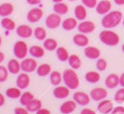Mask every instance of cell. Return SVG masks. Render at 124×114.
Listing matches in <instances>:
<instances>
[{
	"mask_svg": "<svg viewBox=\"0 0 124 114\" xmlns=\"http://www.w3.org/2000/svg\"><path fill=\"white\" fill-rule=\"evenodd\" d=\"M14 11V7L10 2H3L0 4V16L1 17H7L10 16Z\"/></svg>",
	"mask_w": 124,
	"mask_h": 114,
	"instance_id": "cell-20",
	"label": "cell"
},
{
	"mask_svg": "<svg viewBox=\"0 0 124 114\" xmlns=\"http://www.w3.org/2000/svg\"><path fill=\"white\" fill-rule=\"evenodd\" d=\"M4 103H6V97L0 93V107H2Z\"/></svg>",
	"mask_w": 124,
	"mask_h": 114,
	"instance_id": "cell-46",
	"label": "cell"
},
{
	"mask_svg": "<svg viewBox=\"0 0 124 114\" xmlns=\"http://www.w3.org/2000/svg\"><path fill=\"white\" fill-rule=\"evenodd\" d=\"M41 106H43V103H41L40 100L39 99H34L32 102H30V103L26 106V109H27L30 112H35L36 113L39 109H41Z\"/></svg>",
	"mask_w": 124,
	"mask_h": 114,
	"instance_id": "cell-35",
	"label": "cell"
},
{
	"mask_svg": "<svg viewBox=\"0 0 124 114\" xmlns=\"http://www.w3.org/2000/svg\"><path fill=\"white\" fill-rule=\"evenodd\" d=\"M97 3H98L97 0H82V4H84L86 8H89V9L96 8Z\"/></svg>",
	"mask_w": 124,
	"mask_h": 114,
	"instance_id": "cell-40",
	"label": "cell"
},
{
	"mask_svg": "<svg viewBox=\"0 0 124 114\" xmlns=\"http://www.w3.org/2000/svg\"><path fill=\"white\" fill-rule=\"evenodd\" d=\"M111 114H124V107L118 106V107H116V108H113Z\"/></svg>",
	"mask_w": 124,
	"mask_h": 114,
	"instance_id": "cell-42",
	"label": "cell"
},
{
	"mask_svg": "<svg viewBox=\"0 0 124 114\" xmlns=\"http://www.w3.org/2000/svg\"><path fill=\"white\" fill-rule=\"evenodd\" d=\"M70 90L71 89L68 86H60L59 85V86H56L52 93H54V96L57 99H65L70 95Z\"/></svg>",
	"mask_w": 124,
	"mask_h": 114,
	"instance_id": "cell-17",
	"label": "cell"
},
{
	"mask_svg": "<svg viewBox=\"0 0 124 114\" xmlns=\"http://www.w3.org/2000/svg\"><path fill=\"white\" fill-rule=\"evenodd\" d=\"M84 54L87 59H90V60H97V59L100 58V50L97 47H94V46H87L85 47V50H84Z\"/></svg>",
	"mask_w": 124,
	"mask_h": 114,
	"instance_id": "cell-15",
	"label": "cell"
},
{
	"mask_svg": "<svg viewBox=\"0 0 124 114\" xmlns=\"http://www.w3.org/2000/svg\"><path fill=\"white\" fill-rule=\"evenodd\" d=\"M81 114H96V112H95L94 110H92V109H83V110L81 111Z\"/></svg>",
	"mask_w": 124,
	"mask_h": 114,
	"instance_id": "cell-43",
	"label": "cell"
},
{
	"mask_svg": "<svg viewBox=\"0 0 124 114\" xmlns=\"http://www.w3.org/2000/svg\"><path fill=\"white\" fill-rule=\"evenodd\" d=\"M114 101L118 102V103L124 102V87L120 88L119 90H116V95H114Z\"/></svg>",
	"mask_w": 124,
	"mask_h": 114,
	"instance_id": "cell-39",
	"label": "cell"
},
{
	"mask_svg": "<svg viewBox=\"0 0 124 114\" xmlns=\"http://www.w3.org/2000/svg\"><path fill=\"white\" fill-rule=\"evenodd\" d=\"M35 99L34 95H33L31 91H25L24 93H22V96L20 97V102H21L22 106H27L30 102H32Z\"/></svg>",
	"mask_w": 124,
	"mask_h": 114,
	"instance_id": "cell-33",
	"label": "cell"
},
{
	"mask_svg": "<svg viewBox=\"0 0 124 114\" xmlns=\"http://www.w3.org/2000/svg\"><path fill=\"white\" fill-rule=\"evenodd\" d=\"M63 82L65 86H68L70 89H76L79 86V78L76 72L73 69H66L62 74Z\"/></svg>",
	"mask_w": 124,
	"mask_h": 114,
	"instance_id": "cell-3",
	"label": "cell"
},
{
	"mask_svg": "<svg viewBox=\"0 0 124 114\" xmlns=\"http://www.w3.org/2000/svg\"><path fill=\"white\" fill-rule=\"evenodd\" d=\"M74 15L78 21H84L87 17V10L84 4H78L74 8Z\"/></svg>",
	"mask_w": 124,
	"mask_h": 114,
	"instance_id": "cell-22",
	"label": "cell"
},
{
	"mask_svg": "<svg viewBox=\"0 0 124 114\" xmlns=\"http://www.w3.org/2000/svg\"><path fill=\"white\" fill-rule=\"evenodd\" d=\"M122 23H123V26H124V19H123V21H122Z\"/></svg>",
	"mask_w": 124,
	"mask_h": 114,
	"instance_id": "cell-54",
	"label": "cell"
},
{
	"mask_svg": "<svg viewBox=\"0 0 124 114\" xmlns=\"http://www.w3.org/2000/svg\"><path fill=\"white\" fill-rule=\"evenodd\" d=\"M9 73H10V72H9L8 67L0 65V83H3L8 79Z\"/></svg>",
	"mask_w": 124,
	"mask_h": 114,
	"instance_id": "cell-38",
	"label": "cell"
},
{
	"mask_svg": "<svg viewBox=\"0 0 124 114\" xmlns=\"http://www.w3.org/2000/svg\"><path fill=\"white\" fill-rule=\"evenodd\" d=\"M44 15V11L40 8H33L32 10L28 11L26 19L30 23H37L38 21H40L41 17Z\"/></svg>",
	"mask_w": 124,
	"mask_h": 114,
	"instance_id": "cell-8",
	"label": "cell"
},
{
	"mask_svg": "<svg viewBox=\"0 0 124 114\" xmlns=\"http://www.w3.org/2000/svg\"><path fill=\"white\" fill-rule=\"evenodd\" d=\"M14 114H30V111H28L26 108L19 107V108L14 109Z\"/></svg>",
	"mask_w": 124,
	"mask_h": 114,
	"instance_id": "cell-41",
	"label": "cell"
},
{
	"mask_svg": "<svg viewBox=\"0 0 124 114\" xmlns=\"http://www.w3.org/2000/svg\"><path fill=\"white\" fill-rule=\"evenodd\" d=\"M36 73H37V75L40 76V77H45V76L49 75V74L51 73V66H50V64H48V63L40 64L37 67Z\"/></svg>",
	"mask_w": 124,
	"mask_h": 114,
	"instance_id": "cell-25",
	"label": "cell"
},
{
	"mask_svg": "<svg viewBox=\"0 0 124 114\" xmlns=\"http://www.w3.org/2000/svg\"><path fill=\"white\" fill-rule=\"evenodd\" d=\"M26 2L31 6H37V4H40L41 0H26Z\"/></svg>",
	"mask_w": 124,
	"mask_h": 114,
	"instance_id": "cell-44",
	"label": "cell"
},
{
	"mask_svg": "<svg viewBox=\"0 0 124 114\" xmlns=\"http://www.w3.org/2000/svg\"><path fill=\"white\" fill-rule=\"evenodd\" d=\"M113 1L118 6H124V0H113Z\"/></svg>",
	"mask_w": 124,
	"mask_h": 114,
	"instance_id": "cell-48",
	"label": "cell"
},
{
	"mask_svg": "<svg viewBox=\"0 0 124 114\" xmlns=\"http://www.w3.org/2000/svg\"><path fill=\"white\" fill-rule=\"evenodd\" d=\"M105 85L107 88L109 89H114L120 85V76L118 74H109V75L106 77V80H105Z\"/></svg>",
	"mask_w": 124,
	"mask_h": 114,
	"instance_id": "cell-14",
	"label": "cell"
},
{
	"mask_svg": "<svg viewBox=\"0 0 124 114\" xmlns=\"http://www.w3.org/2000/svg\"><path fill=\"white\" fill-rule=\"evenodd\" d=\"M45 48L40 47V46H32L30 48V54L35 59H39V58H43L45 56Z\"/></svg>",
	"mask_w": 124,
	"mask_h": 114,
	"instance_id": "cell-24",
	"label": "cell"
},
{
	"mask_svg": "<svg viewBox=\"0 0 124 114\" xmlns=\"http://www.w3.org/2000/svg\"><path fill=\"white\" fill-rule=\"evenodd\" d=\"M16 34L19 37L25 39V38H30V37L34 34V30H33V28L31 27L30 25L22 24V25L16 27Z\"/></svg>",
	"mask_w": 124,
	"mask_h": 114,
	"instance_id": "cell-13",
	"label": "cell"
},
{
	"mask_svg": "<svg viewBox=\"0 0 124 114\" xmlns=\"http://www.w3.org/2000/svg\"><path fill=\"white\" fill-rule=\"evenodd\" d=\"M45 24L48 28H50V29H56L57 27H59V26L62 24L61 15L58 14V13H56V12L51 13V14H49L47 17H46Z\"/></svg>",
	"mask_w": 124,
	"mask_h": 114,
	"instance_id": "cell-5",
	"label": "cell"
},
{
	"mask_svg": "<svg viewBox=\"0 0 124 114\" xmlns=\"http://www.w3.org/2000/svg\"><path fill=\"white\" fill-rule=\"evenodd\" d=\"M89 95H90V98H92L94 101H101V100L107 98L108 91H107V89L102 88V87H96V88L90 90Z\"/></svg>",
	"mask_w": 124,
	"mask_h": 114,
	"instance_id": "cell-7",
	"label": "cell"
},
{
	"mask_svg": "<svg viewBox=\"0 0 124 114\" xmlns=\"http://www.w3.org/2000/svg\"><path fill=\"white\" fill-rule=\"evenodd\" d=\"M85 79L90 84H96L100 80V74L96 71H88L85 74Z\"/></svg>",
	"mask_w": 124,
	"mask_h": 114,
	"instance_id": "cell-28",
	"label": "cell"
},
{
	"mask_svg": "<svg viewBox=\"0 0 124 114\" xmlns=\"http://www.w3.org/2000/svg\"><path fill=\"white\" fill-rule=\"evenodd\" d=\"M113 102L111 100H108V99H103L101 101H99L98 106H97V110L98 112H100L101 114H108V113H111L112 110H113Z\"/></svg>",
	"mask_w": 124,
	"mask_h": 114,
	"instance_id": "cell-11",
	"label": "cell"
},
{
	"mask_svg": "<svg viewBox=\"0 0 124 114\" xmlns=\"http://www.w3.org/2000/svg\"><path fill=\"white\" fill-rule=\"evenodd\" d=\"M69 1H76V0H69Z\"/></svg>",
	"mask_w": 124,
	"mask_h": 114,
	"instance_id": "cell-53",
	"label": "cell"
},
{
	"mask_svg": "<svg viewBox=\"0 0 124 114\" xmlns=\"http://www.w3.org/2000/svg\"><path fill=\"white\" fill-rule=\"evenodd\" d=\"M122 51L124 52V43H123V45H122Z\"/></svg>",
	"mask_w": 124,
	"mask_h": 114,
	"instance_id": "cell-52",
	"label": "cell"
},
{
	"mask_svg": "<svg viewBox=\"0 0 124 114\" xmlns=\"http://www.w3.org/2000/svg\"><path fill=\"white\" fill-rule=\"evenodd\" d=\"M3 61H4V53L0 51V64H1Z\"/></svg>",
	"mask_w": 124,
	"mask_h": 114,
	"instance_id": "cell-49",
	"label": "cell"
},
{
	"mask_svg": "<svg viewBox=\"0 0 124 114\" xmlns=\"http://www.w3.org/2000/svg\"><path fill=\"white\" fill-rule=\"evenodd\" d=\"M62 28L64 30H73L74 28L77 27L78 23H77L76 17H68V19L62 21Z\"/></svg>",
	"mask_w": 124,
	"mask_h": 114,
	"instance_id": "cell-21",
	"label": "cell"
},
{
	"mask_svg": "<svg viewBox=\"0 0 124 114\" xmlns=\"http://www.w3.org/2000/svg\"><path fill=\"white\" fill-rule=\"evenodd\" d=\"M56 53H57V58H58L61 62H65V61H68L69 58H70L69 51L64 47H58L56 50Z\"/></svg>",
	"mask_w": 124,
	"mask_h": 114,
	"instance_id": "cell-30",
	"label": "cell"
},
{
	"mask_svg": "<svg viewBox=\"0 0 124 114\" xmlns=\"http://www.w3.org/2000/svg\"><path fill=\"white\" fill-rule=\"evenodd\" d=\"M6 95L8 98L10 99H17L22 96V91H21V88L19 87H10L6 90Z\"/></svg>",
	"mask_w": 124,
	"mask_h": 114,
	"instance_id": "cell-27",
	"label": "cell"
},
{
	"mask_svg": "<svg viewBox=\"0 0 124 114\" xmlns=\"http://www.w3.org/2000/svg\"><path fill=\"white\" fill-rule=\"evenodd\" d=\"M99 39L103 45L110 46V47L116 46L120 43V36L112 29H107V28L99 33Z\"/></svg>",
	"mask_w": 124,
	"mask_h": 114,
	"instance_id": "cell-2",
	"label": "cell"
},
{
	"mask_svg": "<svg viewBox=\"0 0 124 114\" xmlns=\"http://www.w3.org/2000/svg\"><path fill=\"white\" fill-rule=\"evenodd\" d=\"M2 45V38H1V36H0V46Z\"/></svg>",
	"mask_w": 124,
	"mask_h": 114,
	"instance_id": "cell-51",
	"label": "cell"
},
{
	"mask_svg": "<svg viewBox=\"0 0 124 114\" xmlns=\"http://www.w3.org/2000/svg\"><path fill=\"white\" fill-rule=\"evenodd\" d=\"M36 114H51V112H50L48 109H44V108H41V109H39L38 111L36 112Z\"/></svg>",
	"mask_w": 124,
	"mask_h": 114,
	"instance_id": "cell-45",
	"label": "cell"
},
{
	"mask_svg": "<svg viewBox=\"0 0 124 114\" xmlns=\"http://www.w3.org/2000/svg\"><path fill=\"white\" fill-rule=\"evenodd\" d=\"M13 53L16 59H21V60L25 59L26 56L30 53V48L27 47V43L24 40L16 41L13 46Z\"/></svg>",
	"mask_w": 124,
	"mask_h": 114,
	"instance_id": "cell-4",
	"label": "cell"
},
{
	"mask_svg": "<svg viewBox=\"0 0 124 114\" xmlns=\"http://www.w3.org/2000/svg\"><path fill=\"white\" fill-rule=\"evenodd\" d=\"M111 8H112L111 1H109V0H101L96 6V12L100 15H106L107 13H109L111 11Z\"/></svg>",
	"mask_w": 124,
	"mask_h": 114,
	"instance_id": "cell-12",
	"label": "cell"
},
{
	"mask_svg": "<svg viewBox=\"0 0 124 114\" xmlns=\"http://www.w3.org/2000/svg\"><path fill=\"white\" fill-rule=\"evenodd\" d=\"M68 62L70 64L71 69H73V70H78L82 66V60L77 54H71Z\"/></svg>",
	"mask_w": 124,
	"mask_h": 114,
	"instance_id": "cell-26",
	"label": "cell"
},
{
	"mask_svg": "<svg viewBox=\"0 0 124 114\" xmlns=\"http://www.w3.org/2000/svg\"><path fill=\"white\" fill-rule=\"evenodd\" d=\"M34 36L37 40H43L44 41L46 38H47V32H46V29L44 27L38 26V27H36L34 29Z\"/></svg>",
	"mask_w": 124,
	"mask_h": 114,
	"instance_id": "cell-36",
	"label": "cell"
},
{
	"mask_svg": "<svg viewBox=\"0 0 124 114\" xmlns=\"http://www.w3.org/2000/svg\"><path fill=\"white\" fill-rule=\"evenodd\" d=\"M8 70L11 74H19L20 71H22L21 67V62L17 61V59H11L10 61L8 62Z\"/></svg>",
	"mask_w": 124,
	"mask_h": 114,
	"instance_id": "cell-23",
	"label": "cell"
},
{
	"mask_svg": "<svg viewBox=\"0 0 124 114\" xmlns=\"http://www.w3.org/2000/svg\"><path fill=\"white\" fill-rule=\"evenodd\" d=\"M120 86L124 87V72L121 74V76H120Z\"/></svg>",
	"mask_w": 124,
	"mask_h": 114,
	"instance_id": "cell-47",
	"label": "cell"
},
{
	"mask_svg": "<svg viewBox=\"0 0 124 114\" xmlns=\"http://www.w3.org/2000/svg\"><path fill=\"white\" fill-rule=\"evenodd\" d=\"M73 43L78 47H87L89 43V38L86 36V34L78 33V34L73 36Z\"/></svg>",
	"mask_w": 124,
	"mask_h": 114,
	"instance_id": "cell-19",
	"label": "cell"
},
{
	"mask_svg": "<svg viewBox=\"0 0 124 114\" xmlns=\"http://www.w3.org/2000/svg\"><path fill=\"white\" fill-rule=\"evenodd\" d=\"M51 1L54 3H58V2H63V0H51Z\"/></svg>",
	"mask_w": 124,
	"mask_h": 114,
	"instance_id": "cell-50",
	"label": "cell"
},
{
	"mask_svg": "<svg viewBox=\"0 0 124 114\" xmlns=\"http://www.w3.org/2000/svg\"><path fill=\"white\" fill-rule=\"evenodd\" d=\"M90 95H87L84 91H76L73 95V100L76 102L78 106H87L90 101Z\"/></svg>",
	"mask_w": 124,
	"mask_h": 114,
	"instance_id": "cell-10",
	"label": "cell"
},
{
	"mask_svg": "<svg viewBox=\"0 0 124 114\" xmlns=\"http://www.w3.org/2000/svg\"><path fill=\"white\" fill-rule=\"evenodd\" d=\"M122 21H123L122 12L114 10V11H110L109 13L103 15L102 20H101V25H102V27L107 28V29H112V28L116 27Z\"/></svg>",
	"mask_w": 124,
	"mask_h": 114,
	"instance_id": "cell-1",
	"label": "cell"
},
{
	"mask_svg": "<svg viewBox=\"0 0 124 114\" xmlns=\"http://www.w3.org/2000/svg\"><path fill=\"white\" fill-rule=\"evenodd\" d=\"M30 83H31V77L28 75V73L23 72V73L19 74V76L16 78V86L19 88H21V89L27 88L30 86Z\"/></svg>",
	"mask_w": 124,
	"mask_h": 114,
	"instance_id": "cell-16",
	"label": "cell"
},
{
	"mask_svg": "<svg viewBox=\"0 0 124 114\" xmlns=\"http://www.w3.org/2000/svg\"><path fill=\"white\" fill-rule=\"evenodd\" d=\"M62 80H63V76L61 75L60 72L54 71L50 73V83H51V85H54V86H59Z\"/></svg>",
	"mask_w": 124,
	"mask_h": 114,
	"instance_id": "cell-32",
	"label": "cell"
},
{
	"mask_svg": "<svg viewBox=\"0 0 124 114\" xmlns=\"http://www.w3.org/2000/svg\"><path fill=\"white\" fill-rule=\"evenodd\" d=\"M54 12L58 13L60 15H64L69 12V7L64 2H58L54 4Z\"/></svg>",
	"mask_w": 124,
	"mask_h": 114,
	"instance_id": "cell-29",
	"label": "cell"
},
{
	"mask_svg": "<svg viewBox=\"0 0 124 114\" xmlns=\"http://www.w3.org/2000/svg\"><path fill=\"white\" fill-rule=\"evenodd\" d=\"M21 67L22 71L25 72V73H31V72H34L37 70L38 64H37V61L35 60V58H25L22 60L21 62Z\"/></svg>",
	"mask_w": 124,
	"mask_h": 114,
	"instance_id": "cell-6",
	"label": "cell"
},
{
	"mask_svg": "<svg viewBox=\"0 0 124 114\" xmlns=\"http://www.w3.org/2000/svg\"><path fill=\"white\" fill-rule=\"evenodd\" d=\"M76 102L74 100H68L64 101L60 107V112L62 114H71L72 112H74L76 109Z\"/></svg>",
	"mask_w": 124,
	"mask_h": 114,
	"instance_id": "cell-18",
	"label": "cell"
},
{
	"mask_svg": "<svg viewBox=\"0 0 124 114\" xmlns=\"http://www.w3.org/2000/svg\"><path fill=\"white\" fill-rule=\"evenodd\" d=\"M44 48L48 51H54L58 48V41L54 38H46L44 40Z\"/></svg>",
	"mask_w": 124,
	"mask_h": 114,
	"instance_id": "cell-31",
	"label": "cell"
},
{
	"mask_svg": "<svg viewBox=\"0 0 124 114\" xmlns=\"http://www.w3.org/2000/svg\"><path fill=\"white\" fill-rule=\"evenodd\" d=\"M1 26L7 30H13L15 29V22L9 16L3 17L1 20Z\"/></svg>",
	"mask_w": 124,
	"mask_h": 114,
	"instance_id": "cell-34",
	"label": "cell"
},
{
	"mask_svg": "<svg viewBox=\"0 0 124 114\" xmlns=\"http://www.w3.org/2000/svg\"><path fill=\"white\" fill-rule=\"evenodd\" d=\"M77 29L82 34H90L96 29V25L94 22L84 20V21H81V23L77 25Z\"/></svg>",
	"mask_w": 124,
	"mask_h": 114,
	"instance_id": "cell-9",
	"label": "cell"
},
{
	"mask_svg": "<svg viewBox=\"0 0 124 114\" xmlns=\"http://www.w3.org/2000/svg\"><path fill=\"white\" fill-rule=\"evenodd\" d=\"M107 66H108V62H107V60H106V59H102V58L97 59V62H96V69L98 70V71H100V72L106 71Z\"/></svg>",
	"mask_w": 124,
	"mask_h": 114,
	"instance_id": "cell-37",
	"label": "cell"
}]
</instances>
